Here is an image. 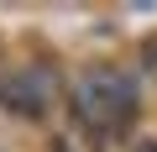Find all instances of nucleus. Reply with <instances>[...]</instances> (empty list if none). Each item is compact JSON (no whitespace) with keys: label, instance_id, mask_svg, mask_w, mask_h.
Segmentation results:
<instances>
[{"label":"nucleus","instance_id":"2","mask_svg":"<svg viewBox=\"0 0 157 152\" xmlns=\"http://www.w3.org/2000/svg\"><path fill=\"white\" fill-rule=\"evenodd\" d=\"M58 100H68L58 63H21L0 73V115H11V121H42L52 115Z\"/></svg>","mask_w":157,"mask_h":152},{"label":"nucleus","instance_id":"3","mask_svg":"<svg viewBox=\"0 0 157 152\" xmlns=\"http://www.w3.org/2000/svg\"><path fill=\"white\" fill-rule=\"evenodd\" d=\"M47 152H94V147H89L84 136H78L73 126H58V131L47 136Z\"/></svg>","mask_w":157,"mask_h":152},{"label":"nucleus","instance_id":"4","mask_svg":"<svg viewBox=\"0 0 157 152\" xmlns=\"http://www.w3.org/2000/svg\"><path fill=\"white\" fill-rule=\"evenodd\" d=\"M136 68H141V73H157V32L136 42Z\"/></svg>","mask_w":157,"mask_h":152},{"label":"nucleus","instance_id":"1","mask_svg":"<svg viewBox=\"0 0 157 152\" xmlns=\"http://www.w3.org/2000/svg\"><path fill=\"white\" fill-rule=\"evenodd\" d=\"M141 89H147V73L136 63H100L84 68L78 79L68 84V126L84 136L94 152H105L121 131H131L136 110H141Z\"/></svg>","mask_w":157,"mask_h":152}]
</instances>
